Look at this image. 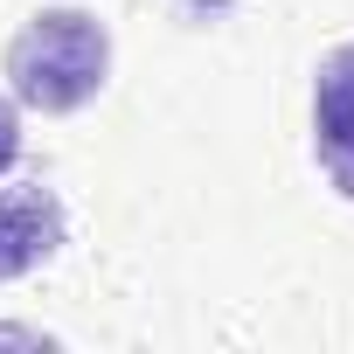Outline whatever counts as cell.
Returning a JSON list of instances; mask_svg holds the SVG:
<instances>
[{
    "label": "cell",
    "mask_w": 354,
    "mask_h": 354,
    "mask_svg": "<svg viewBox=\"0 0 354 354\" xmlns=\"http://www.w3.org/2000/svg\"><path fill=\"white\" fill-rule=\"evenodd\" d=\"M313 160L340 202H354V42L326 49L313 70Z\"/></svg>",
    "instance_id": "obj_2"
},
{
    "label": "cell",
    "mask_w": 354,
    "mask_h": 354,
    "mask_svg": "<svg viewBox=\"0 0 354 354\" xmlns=\"http://www.w3.org/2000/svg\"><path fill=\"white\" fill-rule=\"evenodd\" d=\"M21 167V104H15V91H0V181Z\"/></svg>",
    "instance_id": "obj_4"
},
{
    "label": "cell",
    "mask_w": 354,
    "mask_h": 354,
    "mask_svg": "<svg viewBox=\"0 0 354 354\" xmlns=\"http://www.w3.org/2000/svg\"><path fill=\"white\" fill-rule=\"evenodd\" d=\"M0 70H8L15 104H28L42 118L84 111L111 77V28L91 8H42L15 28Z\"/></svg>",
    "instance_id": "obj_1"
},
{
    "label": "cell",
    "mask_w": 354,
    "mask_h": 354,
    "mask_svg": "<svg viewBox=\"0 0 354 354\" xmlns=\"http://www.w3.org/2000/svg\"><path fill=\"white\" fill-rule=\"evenodd\" d=\"M174 15H181V21H223L230 0H174Z\"/></svg>",
    "instance_id": "obj_5"
},
{
    "label": "cell",
    "mask_w": 354,
    "mask_h": 354,
    "mask_svg": "<svg viewBox=\"0 0 354 354\" xmlns=\"http://www.w3.org/2000/svg\"><path fill=\"white\" fill-rule=\"evenodd\" d=\"M63 236H70V216H63L56 188H42V181L0 188V285H15L35 264H49L63 250Z\"/></svg>",
    "instance_id": "obj_3"
}]
</instances>
